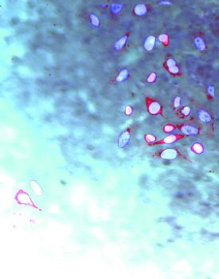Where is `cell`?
Here are the masks:
<instances>
[{"instance_id":"1","label":"cell","mask_w":219,"mask_h":279,"mask_svg":"<svg viewBox=\"0 0 219 279\" xmlns=\"http://www.w3.org/2000/svg\"><path fill=\"white\" fill-rule=\"evenodd\" d=\"M129 138L130 135L128 132H124V133H122L121 136L119 138V147H123L127 143H128Z\"/></svg>"},{"instance_id":"2","label":"cell","mask_w":219,"mask_h":279,"mask_svg":"<svg viewBox=\"0 0 219 279\" xmlns=\"http://www.w3.org/2000/svg\"><path fill=\"white\" fill-rule=\"evenodd\" d=\"M154 43H155V38H154V36H149L145 41V44H144L145 48L146 50L150 51V50H151L153 48Z\"/></svg>"},{"instance_id":"3","label":"cell","mask_w":219,"mask_h":279,"mask_svg":"<svg viewBox=\"0 0 219 279\" xmlns=\"http://www.w3.org/2000/svg\"><path fill=\"white\" fill-rule=\"evenodd\" d=\"M182 133H185V134H189V135H193V134H196L197 133V129L195 128L192 127V126H184L182 129Z\"/></svg>"},{"instance_id":"4","label":"cell","mask_w":219,"mask_h":279,"mask_svg":"<svg viewBox=\"0 0 219 279\" xmlns=\"http://www.w3.org/2000/svg\"><path fill=\"white\" fill-rule=\"evenodd\" d=\"M134 12H135V13H136L137 15L138 16L145 15L146 13V7L145 5H143V4L137 5L135 9H134Z\"/></svg>"},{"instance_id":"5","label":"cell","mask_w":219,"mask_h":279,"mask_svg":"<svg viewBox=\"0 0 219 279\" xmlns=\"http://www.w3.org/2000/svg\"><path fill=\"white\" fill-rule=\"evenodd\" d=\"M199 118L200 119L201 121H204V122H209L211 121V117H210V115L207 113L206 112H204V111H201V112H199Z\"/></svg>"},{"instance_id":"6","label":"cell","mask_w":219,"mask_h":279,"mask_svg":"<svg viewBox=\"0 0 219 279\" xmlns=\"http://www.w3.org/2000/svg\"><path fill=\"white\" fill-rule=\"evenodd\" d=\"M127 40V37L126 36H124L122 39H120V40H118L115 44H114V47H115V49L116 50H120L123 46H124V44L126 43Z\"/></svg>"},{"instance_id":"7","label":"cell","mask_w":219,"mask_h":279,"mask_svg":"<svg viewBox=\"0 0 219 279\" xmlns=\"http://www.w3.org/2000/svg\"><path fill=\"white\" fill-rule=\"evenodd\" d=\"M128 72L127 70L124 69V70H123V71H121L120 74L118 75V77L116 80H117L118 82H122V81H123L124 80H126V78L128 77Z\"/></svg>"},{"instance_id":"8","label":"cell","mask_w":219,"mask_h":279,"mask_svg":"<svg viewBox=\"0 0 219 279\" xmlns=\"http://www.w3.org/2000/svg\"><path fill=\"white\" fill-rule=\"evenodd\" d=\"M195 44H196V46H197L198 49L203 50L204 49V48H205V44H204V41H203V39H200V38H196V39H195Z\"/></svg>"},{"instance_id":"9","label":"cell","mask_w":219,"mask_h":279,"mask_svg":"<svg viewBox=\"0 0 219 279\" xmlns=\"http://www.w3.org/2000/svg\"><path fill=\"white\" fill-rule=\"evenodd\" d=\"M160 110V105L157 103H153L150 106V112L151 113H156Z\"/></svg>"},{"instance_id":"10","label":"cell","mask_w":219,"mask_h":279,"mask_svg":"<svg viewBox=\"0 0 219 279\" xmlns=\"http://www.w3.org/2000/svg\"><path fill=\"white\" fill-rule=\"evenodd\" d=\"M90 18H91V20H92V24L97 27V26L99 25V23H100V22H99V19L97 18V16L95 15H93V14H92V15L90 16Z\"/></svg>"},{"instance_id":"11","label":"cell","mask_w":219,"mask_h":279,"mask_svg":"<svg viewBox=\"0 0 219 279\" xmlns=\"http://www.w3.org/2000/svg\"><path fill=\"white\" fill-rule=\"evenodd\" d=\"M167 65H168V66L170 68V67H173L174 65H176V63H175V62L173 61V59H169V60L168 61V62H167Z\"/></svg>"},{"instance_id":"12","label":"cell","mask_w":219,"mask_h":279,"mask_svg":"<svg viewBox=\"0 0 219 279\" xmlns=\"http://www.w3.org/2000/svg\"><path fill=\"white\" fill-rule=\"evenodd\" d=\"M155 78H156V74H154V73H152L148 77V81L149 82H153L155 80Z\"/></svg>"},{"instance_id":"13","label":"cell","mask_w":219,"mask_h":279,"mask_svg":"<svg viewBox=\"0 0 219 279\" xmlns=\"http://www.w3.org/2000/svg\"><path fill=\"white\" fill-rule=\"evenodd\" d=\"M169 71L172 72V73H177L179 70H178V68L177 67L176 65H174V66H173V67H170Z\"/></svg>"},{"instance_id":"14","label":"cell","mask_w":219,"mask_h":279,"mask_svg":"<svg viewBox=\"0 0 219 279\" xmlns=\"http://www.w3.org/2000/svg\"><path fill=\"white\" fill-rule=\"evenodd\" d=\"M167 39H168V37H167L165 34H162V35H160V36L159 37V39L160 41H162V42H165V41L167 40Z\"/></svg>"},{"instance_id":"15","label":"cell","mask_w":219,"mask_h":279,"mask_svg":"<svg viewBox=\"0 0 219 279\" xmlns=\"http://www.w3.org/2000/svg\"><path fill=\"white\" fill-rule=\"evenodd\" d=\"M209 92L210 94H212L213 96V87H211V86H210V87L209 88Z\"/></svg>"}]
</instances>
